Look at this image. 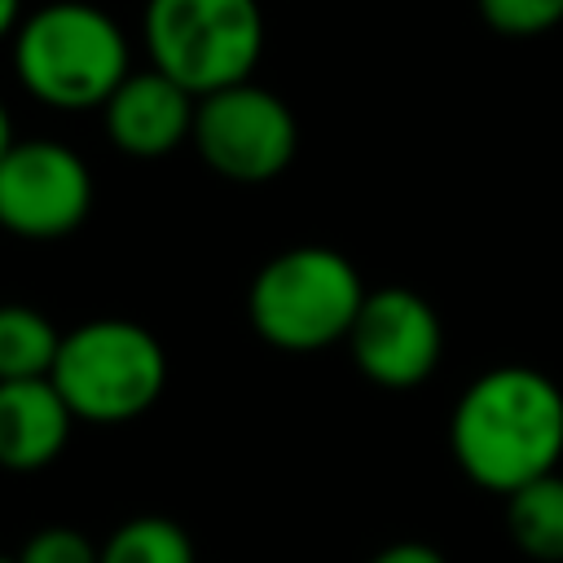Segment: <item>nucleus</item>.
I'll list each match as a JSON object with an SVG mask.
<instances>
[{
	"label": "nucleus",
	"instance_id": "f257e3e1",
	"mask_svg": "<svg viewBox=\"0 0 563 563\" xmlns=\"http://www.w3.org/2000/svg\"><path fill=\"white\" fill-rule=\"evenodd\" d=\"M449 440L466 479L510 497L559 466L563 391L532 365H497L457 396Z\"/></svg>",
	"mask_w": 563,
	"mask_h": 563
},
{
	"label": "nucleus",
	"instance_id": "f03ea898",
	"mask_svg": "<svg viewBox=\"0 0 563 563\" xmlns=\"http://www.w3.org/2000/svg\"><path fill=\"white\" fill-rule=\"evenodd\" d=\"M13 70L35 101L53 110H88L106 106L132 75V53L106 9L57 0L13 31Z\"/></svg>",
	"mask_w": 563,
	"mask_h": 563
},
{
	"label": "nucleus",
	"instance_id": "7ed1b4c3",
	"mask_svg": "<svg viewBox=\"0 0 563 563\" xmlns=\"http://www.w3.org/2000/svg\"><path fill=\"white\" fill-rule=\"evenodd\" d=\"M365 295L369 290L347 255L330 246H290L255 273L246 308L264 343L286 352H321L352 334Z\"/></svg>",
	"mask_w": 563,
	"mask_h": 563
},
{
	"label": "nucleus",
	"instance_id": "20e7f679",
	"mask_svg": "<svg viewBox=\"0 0 563 563\" xmlns=\"http://www.w3.org/2000/svg\"><path fill=\"white\" fill-rule=\"evenodd\" d=\"M141 35L154 70L202 101L251 79L264 53V9L260 0H150Z\"/></svg>",
	"mask_w": 563,
	"mask_h": 563
},
{
	"label": "nucleus",
	"instance_id": "39448f33",
	"mask_svg": "<svg viewBox=\"0 0 563 563\" xmlns=\"http://www.w3.org/2000/svg\"><path fill=\"white\" fill-rule=\"evenodd\" d=\"M48 378L75 418L128 422L163 396L167 352L145 325L123 317H101L62 334Z\"/></svg>",
	"mask_w": 563,
	"mask_h": 563
},
{
	"label": "nucleus",
	"instance_id": "423d86ee",
	"mask_svg": "<svg viewBox=\"0 0 563 563\" xmlns=\"http://www.w3.org/2000/svg\"><path fill=\"white\" fill-rule=\"evenodd\" d=\"M194 145L211 172L242 185H260L286 172V163L295 158L299 123L277 92L246 79L198 101Z\"/></svg>",
	"mask_w": 563,
	"mask_h": 563
},
{
	"label": "nucleus",
	"instance_id": "0eeeda50",
	"mask_svg": "<svg viewBox=\"0 0 563 563\" xmlns=\"http://www.w3.org/2000/svg\"><path fill=\"white\" fill-rule=\"evenodd\" d=\"M92 172L62 141H13L0 158V229L48 242L84 224Z\"/></svg>",
	"mask_w": 563,
	"mask_h": 563
},
{
	"label": "nucleus",
	"instance_id": "6e6552de",
	"mask_svg": "<svg viewBox=\"0 0 563 563\" xmlns=\"http://www.w3.org/2000/svg\"><path fill=\"white\" fill-rule=\"evenodd\" d=\"M352 361L378 387H418L431 378L444 352V330L435 308L405 286L369 290L352 321Z\"/></svg>",
	"mask_w": 563,
	"mask_h": 563
},
{
	"label": "nucleus",
	"instance_id": "1a4fd4ad",
	"mask_svg": "<svg viewBox=\"0 0 563 563\" xmlns=\"http://www.w3.org/2000/svg\"><path fill=\"white\" fill-rule=\"evenodd\" d=\"M101 110H106V136L123 154L163 158L185 136H194L198 97H189L176 79L150 66V70H132Z\"/></svg>",
	"mask_w": 563,
	"mask_h": 563
},
{
	"label": "nucleus",
	"instance_id": "9d476101",
	"mask_svg": "<svg viewBox=\"0 0 563 563\" xmlns=\"http://www.w3.org/2000/svg\"><path fill=\"white\" fill-rule=\"evenodd\" d=\"M70 405L53 387V378L0 383V466L40 471L70 440Z\"/></svg>",
	"mask_w": 563,
	"mask_h": 563
},
{
	"label": "nucleus",
	"instance_id": "9b49d317",
	"mask_svg": "<svg viewBox=\"0 0 563 563\" xmlns=\"http://www.w3.org/2000/svg\"><path fill=\"white\" fill-rule=\"evenodd\" d=\"M506 523L523 554H532L541 563H559L563 559V475L550 471V475L515 488Z\"/></svg>",
	"mask_w": 563,
	"mask_h": 563
},
{
	"label": "nucleus",
	"instance_id": "f8f14e48",
	"mask_svg": "<svg viewBox=\"0 0 563 563\" xmlns=\"http://www.w3.org/2000/svg\"><path fill=\"white\" fill-rule=\"evenodd\" d=\"M62 347V330L26 308V303H0V383L22 378H48Z\"/></svg>",
	"mask_w": 563,
	"mask_h": 563
},
{
	"label": "nucleus",
	"instance_id": "ddd939ff",
	"mask_svg": "<svg viewBox=\"0 0 563 563\" xmlns=\"http://www.w3.org/2000/svg\"><path fill=\"white\" fill-rule=\"evenodd\" d=\"M101 563H194V541L180 523L163 515H141L106 537Z\"/></svg>",
	"mask_w": 563,
	"mask_h": 563
},
{
	"label": "nucleus",
	"instance_id": "4468645a",
	"mask_svg": "<svg viewBox=\"0 0 563 563\" xmlns=\"http://www.w3.org/2000/svg\"><path fill=\"white\" fill-rule=\"evenodd\" d=\"M479 13L501 35H541L563 22V0H479Z\"/></svg>",
	"mask_w": 563,
	"mask_h": 563
},
{
	"label": "nucleus",
	"instance_id": "2eb2a0df",
	"mask_svg": "<svg viewBox=\"0 0 563 563\" xmlns=\"http://www.w3.org/2000/svg\"><path fill=\"white\" fill-rule=\"evenodd\" d=\"M18 563H101V545H92L79 528H40Z\"/></svg>",
	"mask_w": 563,
	"mask_h": 563
},
{
	"label": "nucleus",
	"instance_id": "dca6fc26",
	"mask_svg": "<svg viewBox=\"0 0 563 563\" xmlns=\"http://www.w3.org/2000/svg\"><path fill=\"white\" fill-rule=\"evenodd\" d=\"M369 563H444V554L427 541H396V545L378 550Z\"/></svg>",
	"mask_w": 563,
	"mask_h": 563
},
{
	"label": "nucleus",
	"instance_id": "f3484780",
	"mask_svg": "<svg viewBox=\"0 0 563 563\" xmlns=\"http://www.w3.org/2000/svg\"><path fill=\"white\" fill-rule=\"evenodd\" d=\"M18 18H22V0H0V40L22 26Z\"/></svg>",
	"mask_w": 563,
	"mask_h": 563
},
{
	"label": "nucleus",
	"instance_id": "a211bd4d",
	"mask_svg": "<svg viewBox=\"0 0 563 563\" xmlns=\"http://www.w3.org/2000/svg\"><path fill=\"white\" fill-rule=\"evenodd\" d=\"M9 145H13V128H9V110H4V101H0V158L9 154Z\"/></svg>",
	"mask_w": 563,
	"mask_h": 563
},
{
	"label": "nucleus",
	"instance_id": "6ab92c4d",
	"mask_svg": "<svg viewBox=\"0 0 563 563\" xmlns=\"http://www.w3.org/2000/svg\"><path fill=\"white\" fill-rule=\"evenodd\" d=\"M0 563H18V559H0Z\"/></svg>",
	"mask_w": 563,
	"mask_h": 563
}]
</instances>
